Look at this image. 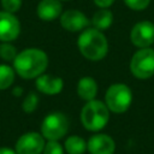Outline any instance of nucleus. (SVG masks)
<instances>
[{"label":"nucleus","instance_id":"obj_13","mask_svg":"<svg viewBox=\"0 0 154 154\" xmlns=\"http://www.w3.org/2000/svg\"><path fill=\"white\" fill-rule=\"evenodd\" d=\"M61 13V4L58 0H42L37 6V14L42 20H53Z\"/></svg>","mask_w":154,"mask_h":154},{"label":"nucleus","instance_id":"obj_23","mask_svg":"<svg viewBox=\"0 0 154 154\" xmlns=\"http://www.w3.org/2000/svg\"><path fill=\"white\" fill-rule=\"evenodd\" d=\"M113 1H114V0H94V2H95L99 7H101V8H106V7L111 6V5L113 4Z\"/></svg>","mask_w":154,"mask_h":154},{"label":"nucleus","instance_id":"obj_16","mask_svg":"<svg viewBox=\"0 0 154 154\" xmlns=\"http://www.w3.org/2000/svg\"><path fill=\"white\" fill-rule=\"evenodd\" d=\"M65 149L69 154H83L87 149V142L79 136H70L65 141Z\"/></svg>","mask_w":154,"mask_h":154},{"label":"nucleus","instance_id":"obj_4","mask_svg":"<svg viewBox=\"0 0 154 154\" xmlns=\"http://www.w3.org/2000/svg\"><path fill=\"white\" fill-rule=\"evenodd\" d=\"M106 106L114 113L125 112L132 101V94L128 85L117 83L112 84L106 91Z\"/></svg>","mask_w":154,"mask_h":154},{"label":"nucleus","instance_id":"obj_2","mask_svg":"<svg viewBox=\"0 0 154 154\" xmlns=\"http://www.w3.org/2000/svg\"><path fill=\"white\" fill-rule=\"evenodd\" d=\"M78 48L81 53L89 60H101L108 49L105 35L97 29L84 30L78 38Z\"/></svg>","mask_w":154,"mask_h":154},{"label":"nucleus","instance_id":"obj_11","mask_svg":"<svg viewBox=\"0 0 154 154\" xmlns=\"http://www.w3.org/2000/svg\"><path fill=\"white\" fill-rule=\"evenodd\" d=\"M60 24L69 31H79L89 24V20L82 12L77 10H69L61 14Z\"/></svg>","mask_w":154,"mask_h":154},{"label":"nucleus","instance_id":"obj_18","mask_svg":"<svg viewBox=\"0 0 154 154\" xmlns=\"http://www.w3.org/2000/svg\"><path fill=\"white\" fill-rule=\"evenodd\" d=\"M16 57H17V52L12 45H8V43L0 45V58L1 59L6 61H11V60H14Z\"/></svg>","mask_w":154,"mask_h":154},{"label":"nucleus","instance_id":"obj_3","mask_svg":"<svg viewBox=\"0 0 154 154\" xmlns=\"http://www.w3.org/2000/svg\"><path fill=\"white\" fill-rule=\"evenodd\" d=\"M108 118V107L99 100L88 101L81 112L82 124L89 131L101 130L107 124Z\"/></svg>","mask_w":154,"mask_h":154},{"label":"nucleus","instance_id":"obj_10","mask_svg":"<svg viewBox=\"0 0 154 154\" xmlns=\"http://www.w3.org/2000/svg\"><path fill=\"white\" fill-rule=\"evenodd\" d=\"M87 148L90 154H113L116 150V143L111 136L97 134L89 138Z\"/></svg>","mask_w":154,"mask_h":154},{"label":"nucleus","instance_id":"obj_14","mask_svg":"<svg viewBox=\"0 0 154 154\" xmlns=\"http://www.w3.org/2000/svg\"><path fill=\"white\" fill-rule=\"evenodd\" d=\"M77 93L81 99L91 101L97 93V84L91 77H83L77 84Z\"/></svg>","mask_w":154,"mask_h":154},{"label":"nucleus","instance_id":"obj_25","mask_svg":"<svg viewBox=\"0 0 154 154\" xmlns=\"http://www.w3.org/2000/svg\"><path fill=\"white\" fill-rule=\"evenodd\" d=\"M20 93H22V89H20V88H16V89L13 90V94H14V95H17V96H18V95H20Z\"/></svg>","mask_w":154,"mask_h":154},{"label":"nucleus","instance_id":"obj_8","mask_svg":"<svg viewBox=\"0 0 154 154\" xmlns=\"http://www.w3.org/2000/svg\"><path fill=\"white\" fill-rule=\"evenodd\" d=\"M131 42L140 47L147 48L154 42V24L144 20L137 23L131 30Z\"/></svg>","mask_w":154,"mask_h":154},{"label":"nucleus","instance_id":"obj_9","mask_svg":"<svg viewBox=\"0 0 154 154\" xmlns=\"http://www.w3.org/2000/svg\"><path fill=\"white\" fill-rule=\"evenodd\" d=\"M20 24L18 19L10 12H0V41L8 42L19 35Z\"/></svg>","mask_w":154,"mask_h":154},{"label":"nucleus","instance_id":"obj_20","mask_svg":"<svg viewBox=\"0 0 154 154\" xmlns=\"http://www.w3.org/2000/svg\"><path fill=\"white\" fill-rule=\"evenodd\" d=\"M43 154H64V150L58 141H48L45 144Z\"/></svg>","mask_w":154,"mask_h":154},{"label":"nucleus","instance_id":"obj_5","mask_svg":"<svg viewBox=\"0 0 154 154\" xmlns=\"http://www.w3.org/2000/svg\"><path fill=\"white\" fill-rule=\"evenodd\" d=\"M130 70L132 75L140 79L149 78L154 75V51L150 48H141L131 59Z\"/></svg>","mask_w":154,"mask_h":154},{"label":"nucleus","instance_id":"obj_6","mask_svg":"<svg viewBox=\"0 0 154 154\" xmlns=\"http://www.w3.org/2000/svg\"><path fill=\"white\" fill-rule=\"evenodd\" d=\"M67 129H69V120L60 112H54L48 114L43 119L41 125L42 136L48 141H58L59 138L65 136Z\"/></svg>","mask_w":154,"mask_h":154},{"label":"nucleus","instance_id":"obj_21","mask_svg":"<svg viewBox=\"0 0 154 154\" xmlns=\"http://www.w3.org/2000/svg\"><path fill=\"white\" fill-rule=\"evenodd\" d=\"M1 5H2V8L6 12L13 13V12H17L20 8L22 0H1Z\"/></svg>","mask_w":154,"mask_h":154},{"label":"nucleus","instance_id":"obj_17","mask_svg":"<svg viewBox=\"0 0 154 154\" xmlns=\"http://www.w3.org/2000/svg\"><path fill=\"white\" fill-rule=\"evenodd\" d=\"M14 81V71L8 65H0V90L7 89Z\"/></svg>","mask_w":154,"mask_h":154},{"label":"nucleus","instance_id":"obj_15","mask_svg":"<svg viewBox=\"0 0 154 154\" xmlns=\"http://www.w3.org/2000/svg\"><path fill=\"white\" fill-rule=\"evenodd\" d=\"M113 20V14L109 10L102 8L100 11H97L96 13H94L93 18H91V24L94 25V29L97 30H106L111 26Z\"/></svg>","mask_w":154,"mask_h":154},{"label":"nucleus","instance_id":"obj_7","mask_svg":"<svg viewBox=\"0 0 154 154\" xmlns=\"http://www.w3.org/2000/svg\"><path fill=\"white\" fill-rule=\"evenodd\" d=\"M45 148L43 136L37 132L22 135L16 143L17 154H41Z\"/></svg>","mask_w":154,"mask_h":154},{"label":"nucleus","instance_id":"obj_24","mask_svg":"<svg viewBox=\"0 0 154 154\" xmlns=\"http://www.w3.org/2000/svg\"><path fill=\"white\" fill-rule=\"evenodd\" d=\"M0 154H17L11 148H0Z\"/></svg>","mask_w":154,"mask_h":154},{"label":"nucleus","instance_id":"obj_12","mask_svg":"<svg viewBox=\"0 0 154 154\" xmlns=\"http://www.w3.org/2000/svg\"><path fill=\"white\" fill-rule=\"evenodd\" d=\"M36 88L45 94L54 95L61 91L63 89V79L59 77H54L51 75H41L36 79Z\"/></svg>","mask_w":154,"mask_h":154},{"label":"nucleus","instance_id":"obj_19","mask_svg":"<svg viewBox=\"0 0 154 154\" xmlns=\"http://www.w3.org/2000/svg\"><path fill=\"white\" fill-rule=\"evenodd\" d=\"M37 103H38V97H37V95L34 94V93H30V94L24 99L22 107H23L24 112L31 113V112H34V111L36 109Z\"/></svg>","mask_w":154,"mask_h":154},{"label":"nucleus","instance_id":"obj_22","mask_svg":"<svg viewBox=\"0 0 154 154\" xmlns=\"http://www.w3.org/2000/svg\"><path fill=\"white\" fill-rule=\"evenodd\" d=\"M150 0H124V2L132 10L140 11V10H144L148 5H149Z\"/></svg>","mask_w":154,"mask_h":154},{"label":"nucleus","instance_id":"obj_1","mask_svg":"<svg viewBox=\"0 0 154 154\" xmlns=\"http://www.w3.org/2000/svg\"><path fill=\"white\" fill-rule=\"evenodd\" d=\"M13 64L14 70L20 77L30 79L42 75V72L47 67L48 58L46 53L41 49L28 48L17 54L16 59L13 60Z\"/></svg>","mask_w":154,"mask_h":154}]
</instances>
